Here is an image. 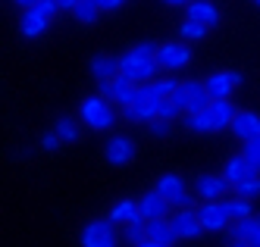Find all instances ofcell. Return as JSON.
<instances>
[{
  "mask_svg": "<svg viewBox=\"0 0 260 247\" xmlns=\"http://www.w3.org/2000/svg\"><path fill=\"white\" fill-rule=\"evenodd\" d=\"M229 131L241 141V144H248V141H260V116L251 110H238L235 113V119L229 125Z\"/></svg>",
  "mask_w": 260,
  "mask_h": 247,
  "instance_id": "obj_12",
  "label": "cell"
},
{
  "mask_svg": "<svg viewBox=\"0 0 260 247\" xmlns=\"http://www.w3.org/2000/svg\"><path fill=\"white\" fill-rule=\"evenodd\" d=\"M154 60L160 66V72H179L191 63V47L185 41H166V44H157V53Z\"/></svg>",
  "mask_w": 260,
  "mask_h": 247,
  "instance_id": "obj_5",
  "label": "cell"
},
{
  "mask_svg": "<svg viewBox=\"0 0 260 247\" xmlns=\"http://www.w3.org/2000/svg\"><path fill=\"white\" fill-rule=\"evenodd\" d=\"M13 4L19 7V10H28V7H35V4H38V0H13Z\"/></svg>",
  "mask_w": 260,
  "mask_h": 247,
  "instance_id": "obj_36",
  "label": "cell"
},
{
  "mask_svg": "<svg viewBox=\"0 0 260 247\" xmlns=\"http://www.w3.org/2000/svg\"><path fill=\"white\" fill-rule=\"evenodd\" d=\"M53 131L60 135V141H79V135H82V128H79V122L72 119V116H60L57 119V125H53Z\"/></svg>",
  "mask_w": 260,
  "mask_h": 247,
  "instance_id": "obj_25",
  "label": "cell"
},
{
  "mask_svg": "<svg viewBox=\"0 0 260 247\" xmlns=\"http://www.w3.org/2000/svg\"><path fill=\"white\" fill-rule=\"evenodd\" d=\"M238 154H241V157H245V163H248V166L254 169V172H257V175H260V141H248L245 147H241V150H238Z\"/></svg>",
  "mask_w": 260,
  "mask_h": 247,
  "instance_id": "obj_30",
  "label": "cell"
},
{
  "mask_svg": "<svg viewBox=\"0 0 260 247\" xmlns=\"http://www.w3.org/2000/svg\"><path fill=\"white\" fill-rule=\"evenodd\" d=\"M122 235H125V241L132 244V247H135V244H141V241H144V219H141V216L128 219V222L122 225Z\"/></svg>",
  "mask_w": 260,
  "mask_h": 247,
  "instance_id": "obj_29",
  "label": "cell"
},
{
  "mask_svg": "<svg viewBox=\"0 0 260 247\" xmlns=\"http://www.w3.org/2000/svg\"><path fill=\"white\" fill-rule=\"evenodd\" d=\"M179 116H182V113H179L170 100H160V103H157V119H160V122H173V119H179Z\"/></svg>",
  "mask_w": 260,
  "mask_h": 247,
  "instance_id": "obj_31",
  "label": "cell"
},
{
  "mask_svg": "<svg viewBox=\"0 0 260 247\" xmlns=\"http://www.w3.org/2000/svg\"><path fill=\"white\" fill-rule=\"evenodd\" d=\"M254 7H260V0H254Z\"/></svg>",
  "mask_w": 260,
  "mask_h": 247,
  "instance_id": "obj_40",
  "label": "cell"
},
{
  "mask_svg": "<svg viewBox=\"0 0 260 247\" xmlns=\"http://www.w3.org/2000/svg\"><path fill=\"white\" fill-rule=\"evenodd\" d=\"M76 4H79V0H57L60 13H72V10H76Z\"/></svg>",
  "mask_w": 260,
  "mask_h": 247,
  "instance_id": "obj_35",
  "label": "cell"
},
{
  "mask_svg": "<svg viewBox=\"0 0 260 247\" xmlns=\"http://www.w3.org/2000/svg\"><path fill=\"white\" fill-rule=\"evenodd\" d=\"M170 131H173V122H151V135L154 138H166V135H170Z\"/></svg>",
  "mask_w": 260,
  "mask_h": 247,
  "instance_id": "obj_33",
  "label": "cell"
},
{
  "mask_svg": "<svg viewBox=\"0 0 260 247\" xmlns=\"http://www.w3.org/2000/svg\"><path fill=\"white\" fill-rule=\"evenodd\" d=\"M79 119L94 128V131H110L116 125V110L113 103H110L107 97H101V94H94V97H85L82 107H79Z\"/></svg>",
  "mask_w": 260,
  "mask_h": 247,
  "instance_id": "obj_3",
  "label": "cell"
},
{
  "mask_svg": "<svg viewBox=\"0 0 260 247\" xmlns=\"http://www.w3.org/2000/svg\"><path fill=\"white\" fill-rule=\"evenodd\" d=\"M232 191H235V197H241V200L260 197V175H251V179H245V182H238Z\"/></svg>",
  "mask_w": 260,
  "mask_h": 247,
  "instance_id": "obj_28",
  "label": "cell"
},
{
  "mask_svg": "<svg viewBox=\"0 0 260 247\" xmlns=\"http://www.w3.org/2000/svg\"><path fill=\"white\" fill-rule=\"evenodd\" d=\"M229 194H232V185L222 175L207 172V175H198V182H194V197H201V200H226Z\"/></svg>",
  "mask_w": 260,
  "mask_h": 247,
  "instance_id": "obj_11",
  "label": "cell"
},
{
  "mask_svg": "<svg viewBox=\"0 0 260 247\" xmlns=\"http://www.w3.org/2000/svg\"><path fill=\"white\" fill-rule=\"evenodd\" d=\"M166 219H170L173 235L182 238V241H191V238H201V235H204L201 222H198V213H194V206H182V210H173Z\"/></svg>",
  "mask_w": 260,
  "mask_h": 247,
  "instance_id": "obj_9",
  "label": "cell"
},
{
  "mask_svg": "<svg viewBox=\"0 0 260 247\" xmlns=\"http://www.w3.org/2000/svg\"><path fill=\"white\" fill-rule=\"evenodd\" d=\"M138 216V206H135V200H128V197H122L119 203H113V210H110V222L113 225H125L128 219H135Z\"/></svg>",
  "mask_w": 260,
  "mask_h": 247,
  "instance_id": "obj_23",
  "label": "cell"
},
{
  "mask_svg": "<svg viewBox=\"0 0 260 247\" xmlns=\"http://www.w3.org/2000/svg\"><path fill=\"white\" fill-rule=\"evenodd\" d=\"M185 19L204 25V28H216L219 25V10H216L213 0H188V7H185Z\"/></svg>",
  "mask_w": 260,
  "mask_h": 247,
  "instance_id": "obj_14",
  "label": "cell"
},
{
  "mask_svg": "<svg viewBox=\"0 0 260 247\" xmlns=\"http://www.w3.org/2000/svg\"><path fill=\"white\" fill-rule=\"evenodd\" d=\"M122 116H125V122H157V103H151V100H135V103H128L125 110H122Z\"/></svg>",
  "mask_w": 260,
  "mask_h": 247,
  "instance_id": "obj_19",
  "label": "cell"
},
{
  "mask_svg": "<svg viewBox=\"0 0 260 247\" xmlns=\"http://www.w3.org/2000/svg\"><path fill=\"white\" fill-rule=\"evenodd\" d=\"M60 135H57V131H44V135H41V147L44 150H60Z\"/></svg>",
  "mask_w": 260,
  "mask_h": 247,
  "instance_id": "obj_32",
  "label": "cell"
},
{
  "mask_svg": "<svg viewBox=\"0 0 260 247\" xmlns=\"http://www.w3.org/2000/svg\"><path fill=\"white\" fill-rule=\"evenodd\" d=\"M194 213H198V222L204 232H229V225H232L226 213V200H201L194 206Z\"/></svg>",
  "mask_w": 260,
  "mask_h": 247,
  "instance_id": "obj_6",
  "label": "cell"
},
{
  "mask_svg": "<svg viewBox=\"0 0 260 247\" xmlns=\"http://www.w3.org/2000/svg\"><path fill=\"white\" fill-rule=\"evenodd\" d=\"M144 238L147 241H157V244H166V247L176 241V235L170 229V219H151V222H144Z\"/></svg>",
  "mask_w": 260,
  "mask_h": 247,
  "instance_id": "obj_21",
  "label": "cell"
},
{
  "mask_svg": "<svg viewBox=\"0 0 260 247\" xmlns=\"http://www.w3.org/2000/svg\"><path fill=\"white\" fill-rule=\"evenodd\" d=\"M104 157H107V163H113V166L132 163V160H135V141H132V138H125V135L110 138L107 147H104Z\"/></svg>",
  "mask_w": 260,
  "mask_h": 247,
  "instance_id": "obj_16",
  "label": "cell"
},
{
  "mask_svg": "<svg viewBox=\"0 0 260 247\" xmlns=\"http://www.w3.org/2000/svg\"><path fill=\"white\" fill-rule=\"evenodd\" d=\"M251 175H257L254 172V169L245 163V157H241V154H235V157H229L226 160V166H222V179H226L232 188L238 185V182H245V179H251Z\"/></svg>",
  "mask_w": 260,
  "mask_h": 247,
  "instance_id": "obj_18",
  "label": "cell"
},
{
  "mask_svg": "<svg viewBox=\"0 0 260 247\" xmlns=\"http://www.w3.org/2000/svg\"><path fill=\"white\" fill-rule=\"evenodd\" d=\"M135 206H138V216H141L144 222H151V219H166V216H170V210H173V206L166 203L157 191L141 194V197L135 200Z\"/></svg>",
  "mask_w": 260,
  "mask_h": 247,
  "instance_id": "obj_17",
  "label": "cell"
},
{
  "mask_svg": "<svg viewBox=\"0 0 260 247\" xmlns=\"http://www.w3.org/2000/svg\"><path fill=\"white\" fill-rule=\"evenodd\" d=\"M210 34V28H204V25H198V22H188V19H185V22H179V28H176V41H204V38Z\"/></svg>",
  "mask_w": 260,
  "mask_h": 247,
  "instance_id": "obj_24",
  "label": "cell"
},
{
  "mask_svg": "<svg viewBox=\"0 0 260 247\" xmlns=\"http://www.w3.org/2000/svg\"><path fill=\"white\" fill-rule=\"evenodd\" d=\"M238 85H241V72H235V69L210 72L207 79H204V91H207L210 100H229Z\"/></svg>",
  "mask_w": 260,
  "mask_h": 247,
  "instance_id": "obj_8",
  "label": "cell"
},
{
  "mask_svg": "<svg viewBox=\"0 0 260 247\" xmlns=\"http://www.w3.org/2000/svg\"><path fill=\"white\" fill-rule=\"evenodd\" d=\"M260 232V216H248V219H235L229 225V238L232 241H251Z\"/></svg>",
  "mask_w": 260,
  "mask_h": 247,
  "instance_id": "obj_22",
  "label": "cell"
},
{
  "mask_svg": "<svg viewBox=\"0 0 260 247\" xmlns=\"http://www.w3.org/2000/svg\"><path fill=\"white\" fill-rule=\"evenodd\" d=\"M101 13H116L119 7H125V0H94Z\"/></svg>",
  "mask_w": 260,
  "mask_h": 247,
  "instance_id": "obj_34",
  "label": "cell"
},
{
  "mask_svg": "<svg viewBox=\"0 0 260 247\" xmlns=\"http://www.w3.org/2000/svg\"><path fill=\"white\" fill-rule=\"evenodd\" d=\"M98 4H94V0H79V4H76V10H72V16H76V22H82V25H91V22H94V19H98Z\"/></svg>",
  "mask_w": 260,
  "mask_h": 247,
  "instance_id": "obj_27",
  "label": "cell"
},
{
  "mask_svg": "<svg viewBox=\"0 0 260 247\" xmlns=\"http://www.w3.org/2000/svg\"><path fill=\"white\" fill-rule=\"evenodd\" d=\"M235 103L232 100H210L207 110H201L198 116H188L185 125H188L194 135H216V131H226L235 119Z\"/></svg>",
  "mask_w": 260,
  "mask_h": 247,
  "instance_id": "obj_1",
  "label": "cell"
},
{
  "mask_svg": "<svg viewBox=\"0 0 260 247\" xmlns=\"http://www.w3.org/2000/svg\"><path fill=\"white\" fill-rule=\"evenodd\" d=\"M50 22H53V19H47L38 7H28V10H22V16H19V34L28 38V41H35V38H41V34L50 28Z\"/></svg>",
  "mask_w": 260,
  "mask_h": 247,
  "instance_id": "obj_15",
  "label": "cell"
},
{
  "mask_svg": "<svg viewBox=\"0 0 260 247\" xmlns=\"http://www.w3.org/2000/svg\"><path fill=\"white\" fill-rule=\"evenodd\" d=\"M226 213H229L232 222H235V219H248V216H254V200L232 197V200H226Z\"/></svg>",
  "mask_w": 260,
  "mask_h": 247,
  "instance_id": "obj_26",
  "label": "cell"
},
{
  "mask_svg": "<svg viewBox=\"0 0 260 247\" xmlns=\"http://www.w3.org/2000/svg\"><path fill=\"white\" fill-rule=\"evenodd\" d=\"M135 85L132 82H125L122 75H116V79H110V82H98V94L101 97H107L110 103H116V107H128V103H135Z\"/></svg>",
  "mask_w": 260,
  "mask_h": 247,
  "instance_id": "obj_10",
  "label": "cell"
},
{
  "mask_svg": "<svg viewBox=\"0 0 260 247\" xmlns=\"http://www.w3.org/2000/svg\"><path fill=\"white\" fill-rule=\"evenodd\" d=\"M91 75L98 82H110L119 75V56H91Z\"/></svg>",
  "mask_w": 260,
  "mask_h": 247,
  "instance_id": "obj_20",
  "label": "cell"
},
{
  "mask_svg": "<svg viewBox=\"0 0 260 247\" xmlns=\"http://www.w3.org/2000/svg\"><path fill=\"white\" fill-rule=\"evenodd\" d=\"M154 191L173 206V210H182V206H194V194L188 191V182H185L182 175H176V172H170V175H163L160 182H157V188Z\"/></svg>",
  "mask_w": 260,
  "mask_h": 247,
  "instance_id": "obj_4",
  "label": "cell"
},
{
  "mask_svg": "<svg viewBox=\"0 0 260 247\" xmlns=\"http://www.w3.org/2000/svg\"><path fill=\"white\" fill-rule=\"evenodd\" d=\"M176 79L173 75H160V79L147 82V85H138L135 91V100H151V103H160V100H170V94L176 91Z\"/></svg>",
  "mask_w": 260,
  "mask_h": 247,
  "instance_id": "obj_13",
  "label": "cell"
},
{
  "mask_svg": "<svg viewBox=\"0 0 260 247\" xmlns=\"http://www.w3.org/2000/svg\"><path fill=\"white\" fill-rule=\"evenodd\" d=\"M82 247H119V232L110 219H91L82 229Z\"/></svg>",
  "mask_w": 260,
  "mask_h": 247,
  "instance_id": "obj_7",
  "label": "cell"
},
{
  "mask_svg": "<svg viewBox=\"0 0 260 247\" xmlns=\"http://www.w3.org/2000/svg\"><path fill=\"white\" fill-rule=\"evenodd\" d=\"M135 247H166V244H157V241H147V238H144V241H141V244H135Z\"/></svg>",
  "mask_w": 260,
  "mask_h": 247,
  "instance_id": "obj_38",
  "label": "cell"
},
{
  "mask_svg": "<svg viewBox=\"0 0 260 247\" xmlns=\"http://www.w3.org/2000/svg\"><path fill=\"white\" fill-rule=\"evenodd\" d=\"M232 247H251L248 241H232Z\"/></svg>",
  "mask_w": 260,
  "mask_h": 247,
  "instance_id": "obj_39",
  "label": "cell"
},
{
  "mask_svg": "<svg viewBox=\"0 0 260 247\" xmlns=\"http://www.w3.org/2000/svg\"><path fill=\"white\" fill-rule=\"evenodd\" d=\"M166 7H188V0H163Z\"/></svg>",
  "mask_w": 260,
  "mask_h": 247,
  "instance_id": "obj_37",
  "label": "cell"
},
{
  "mask_svg": "<svg viewBox=\"0 0 260 247\" xmlns=\"http://www.w3.org/2000/svg\"><path fill=\"white\" fill-rule=\"evenodd\" d=\"M170 103L179 113H185V116H198L201 110L210 107V97H207V91H204V82L188 79V82H179L176 85V91L170 94Z\"/></svg>",
  "mask_w": 260,
  "mask_h": 247,
  "instance_id": "obj_2",
  "label": "cell"
}]
</instances>
